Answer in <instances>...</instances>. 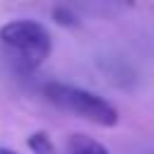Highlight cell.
I'll use <instances>...</instances> for the list:
<instances>
[{
	"mask_svg": "<svg viewBox=\"0 0 154 154\" xmlns=\"http://www.w3.org/2000/svg\"><path fill=\"white\" fill-rule=\"evenodd\" d=\"M53 19H55V24L67 26V29L79 26V17H77L70 7H55V10H53Z\"/></svg>",
	"mask_w": 154,
	"mask_h": 154,
	"instance_id": "cell-5",
	"label": "cell"
},
{
	"mask_svg": "<svg viewBox=\"0 0 154 154\" xmlns=\"http://www.w3.org/2000/svg\"><path fill=\"white\" fill-rule=\"evenodd\" d=\"M0 43L12 60L24 70H36L53 51V38L46 24L36 19H12L0 26Z\"/></svg>",
	"mask_w": 154,
	"mask_h": 154,
	"instance_id": "cell-2",
	"label": "cell"
},
{
	"mask_svg": "<svg viewBox=\"0 0 154 154\" xmlns=\"http://www.w3.org/2000/svg\"><path fill=\"white\" fill-rule=\"evenodd\" d=\"M43 94L55 108H60L65 113H72V116L91 123V125L116 128L118 120H120L118 108L108 99L99 96L96 91L75 87V84H65V82H46Z\"/></svg>",
	"mask_w": 154,
	"mask_h": 154,
	"instance_id": "cell-1",
	"label": "cell"
},
{
	"mask_svg": "<svg viewBox=\"0 0 154 154\" xmlns=\"http://www.w3.org/2000/svg\"><path fill=\"white\" fill-rule=\"evenodd\" d=\"M67 149H70V154H111L108 147H103L99 140H94V137H89V135H84V132L70 135Z\"/></svg>",
	"mask_w": 154,
	"mask_h": 154,
	"instance_id": "cell-3",
	"label": "cell"
},
{
	"mask_svg": "<svg viewBox=\"0 0 154 154\" xmlns=\"http://www.w3.org/2000/svg\"><path fill=\"white\" fill-rule=\"evenodd\" d=\"M0 154H17V152L10 149V147H0Z\"/></svg>",
	"mask_w": 154,
	"mask_h": 154,
	"instance_id": "cell-6",
	"label": "cell"
},
{
	"mask_svg": "<svg viewBox=\"0 0 154 154\" xmlns=\"http://www.w3.org/2000/svg\"><path fill=\"white\" fill-rule=\"evenodd\" d=\"M26 147L34 152V154H58L55 149V142L51 140V135L46 130H36L26 137Z\"/></svg>",
	"mask_w": 154,
	"mask_h": 154,
	"instance_id": "cell-4",
	"label": "cell"
}]
</instances>
